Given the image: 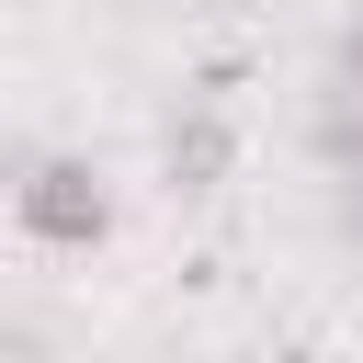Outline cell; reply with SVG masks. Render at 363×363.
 Listing matches in <instances>:
<instances>
[{
	"instance_id": "6da1fadb",
	"label": "cell",
	"mask_w": 363,
	"mask_h": 363,
	"mask_svg": "<svg viewBox=\"0 0 363 363\" xmlns=\"http://www.w3.org/2000/svg\"><path fill=\"white\" fill-rule=\"evenodd\" d=\"M11 204H23V227H34V238H57V250H91V238L113 227V193H102V170H91V159H68V147L23 159Z\"/></svg>"
},
{
	"instance_id": "7a4b0ae2",
	"label": "cell",
	"mask_w": 363,
	"mask_h": 363,
	"mask_svg": "<svg viewBox=\"0 0 363 363\" xmlns=\"http://www.w3.org/2000/svg\"><path fill=\"white\" fill-rule=\"evenodd\" d=\"M159 159H170V182H227V159H238V125L216 113V102H182L170 125H159Z\"/></svg>"
},
{
	"instance_id": "3957f363",
	"label": "cell",
	"mask_w": 363,
	"mask_h": 363,
	"mask_svg": "<svg viewBox=\"0 0 363 363\" xmlns=\"http://www.w3.org/2000/svg\"><path fill=\"white\" fill-rule=\"evenodd\" d=\"M329 125H340V159L363 170V45H352V68H340V113H329Z\"/></svg>"
}]
</instances>
